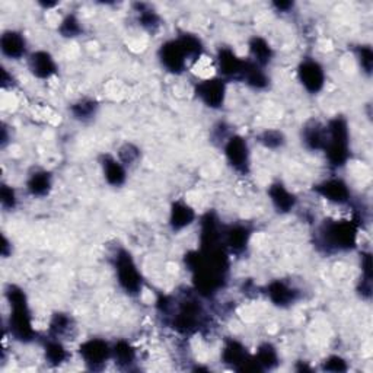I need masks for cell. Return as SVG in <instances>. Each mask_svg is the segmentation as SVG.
<instances>
[{
	"label": "cell",
	"instance_id": "obj_31",
	"mask_svg": "<svg viewBox=\"0 0 373 373\" xmlns=\"http://www.w3.org/2000/svg\"><path fill=\"white\" fill-rule=\"evenodd\" d=\"M179 39V43L186 54V57H189V61H194L197 58L201 57L203 54V43H201V39L194 35V34H182L181 37H178Z\"/></svg>",
	"mask_w": 373,
	"mask_h": 373
},
{
	"label": "cell",
	"instance_id": "obj_32",
	"mask_svg": "<svg viewBox=\"0 0 373 373\" xmlns=\"http://www.w3.org/2000/svg\"><path fill=\"white\" fill-rule=\"evenodd\" d=\"M257 140L263 144L264 148L272 149V151H276V149H280V148L284 146V143H286V136H284L283 132H280V130L268 129V130H264L263 133H260V134L257 136Z\"/></svg>",
	"mask_w": 373,
	"mask_h": 373
},
{
	"label": "cell",
	"instance_id": "obj_9",
	"mask_svg": "<svg viewBox=\"0 0 373 373\" xmlns=\"http://www.w3.org/2000/svg\"><path fill=\"white\" fill-rule=\"evenodd\" d=\"M298 79L309 94H320L325 85V70L314 58H303L298 66Z\"/></svg>",
	"mask_w": 373,
	"mask_h": 373
},
{
	"label": "cell",
	"instance_id": "obj_18",
	"mask_svg": "<svg viewBox=\"0 0 373 373\" xmlns=\"http://www.w3.org/2000/svg\"><path fill=\"white\" fill-rule=\"evenodd\" d=\"M250 236H251V232L248 227L242 225H235V226L232 225L223 229L222 241H223L225 248H227L231 253L241 254L242 251H245L248 242H250Z\"/></svg>",
	"mask_w": 373,
	"mask_h": 373
},
{
	"label": "cell",
	"instance_id": "obj_19",
	"mask_svg": "<svg viewBox=\"0 0 373 373\" xmlns=\"http://www.w3.org/2000/svg\"><path fill=\"white\" fill-rule=\"evenodd\" d=\"M267 193L273 203L276 212L280 215L290 213L296 207V203H298L296 196L293 193H290L282 182L272 184L270 186H268Z\"/></svg>",
	"mask_w": 373,
	"mask_h": 373
},
{
	"label": "cell",
	"instance_id": "obj_2",
	"mask_svg": "<svg viewBox=\"0 0 373 373\" xmlns=\"http://www.w3.org/2000/svg\"><path fill=\"white\" fill-rule=\"evenodd\" d=\"M6 299L11 306L9 331L11 336L20 343H31L35 339V329L32 327L31 310L28 299L23 289L16 284L6 287Z\"/></svg>",
	"mask_w": 373,
	"mask_h": 373
},
{
	"label": "cell",
	"instance_id": "obj_35",
	"mask_svg": "<svg viewBox=\"0 0 373 373\" xmlns=\"http://www.w3.org/2000/svg\"><path fill=\"white\" fill-rule=\"evenodd\" d=\"M0 201H2V207L5 210H13L16 207V193L11 185L2 184V189H0Z\"/></svg>",
	"mask_w": 373,
	"mask_h": 373
},
{
	"label": "cell",
	"instance_id": "obj_39",
	"mask_svg": "<svg viewBox=\"0 0 373 373\" xmlns=\"http://www.w3.org/2000/svg\"><path fill=\"white\" fill-rule=\"evenodd\" d=\"M2 85H4V88H8V87H13L15 85V80H13V77H9V73H8V70L6 69H4V76H2Z\"/></svg>",
	"mask_w": 373,
	"mask_h": 373
},
{
	"label": "cell",
	"instance_id": "obj_13",
	"mask_svg": "<svg viewBox=\"0 0 373 373\" xmlns=\"http://www.w3.org/2000/svg\"><path fill=\"white\" fill-rule=\"evenodd\" d=\"M314 191L327 201L346 204L350 200V189L341 178H328L314 186Z\"/></svg>",
	"mask_w": 373,
	"mask_h": 373
},
{
	"label": "cell",
	"instance_id": "obj_27",
	"mask_svg": "<svg viewBox=\"0 0 373 373\" xmlns=\"http://www.w3.org/2000/svg\"><path fill=\"white\" fill-rule=\"evenodd\" d=\"M113 359L120 367H130L136 362V350L129 341L120 340L113 346Z\"/></svg>",
	"mask_w": 373,
	"mask_h": 373
},
{
	"label": "cell",
	"instance_id": "obj_7",
	"mask_svg": "<svg viewBox=\"0 0 373 373\" xmlns=\"http://www.w3.org/2000/svg\"><path fill=\"white\" fill-rule=\"evenodd\" d=\"M79 355L91 370H99L113 358V347L106 340L89 339L80 344Z\"/></svg>",
	"mask_w": 373,
	"mask_h": 373
},
{
	"label": "cell",
	"instance_id": "obj_12",
	"mask_svg": "<svg viewBox=\"0 0 373 373\" xmlns=\"http://www.w3.org/2000/svg\"><path fill=\"white\" fill-rule=\"evenodd\" d=\"M217 66L222 79H231L241 82L242 73L246 66V60L241 58L232 49L222 47L217 51Z\"/></svg>",
	"mask_w": 373,
	"mask_h": 373
},
{
	"label": "cell",
	"instance_id": "obj_11",
	"mask_svg": "<svg viewBox=\"0 0 373 373\" xmlns=\"http://www.w3.org/2000/svg\"><path fill=\"white\" fill-rule=\"evenodd\" d=\"M196 94L206 107L219 110L226 99V82L222 77H212L201 80L196 87Z\"/></svg>",
	"mask_w": 373,
	"mask_h": 373
},
{
	"label": "cell",
	"instance_id": "obj_20",
	"mask_svg": "<svg viewBox=\"0 0 373 373\" xmlns=\"http://www.w3.org/2000/svg\"><path fill=\"white\" fill-rule=\"evenodd\" d=\"M196 220V212L190 204H186L185 201H175L171 206L170 212V226L174 232H179L185 227H189L193 225Z\"/></svg>",
	"mask_w": 373,
	"mask_h": 373
},
{
	"label": "cell",
	"instance_id": "obj_29",
	"mask_svg": "<svg viewBox=\"0 0 373 373\" xmlns=\"http://www.w3.org/2000/svg\"><path fill=\"white\" fill-rule=\"evenodd\" d=\"M96 111H98V102L89 98L79 99L70 106V113L73 118L82 122L92 120L96 115Z\"/></svg>",
	"mask_w": 373,
	"mask_h": 373
},
{
	"label": "cell",
	"instance_id": "obj_8",
	"mask_svg": "<svg viewBox=\"0 0 373 373\" xmlns=\"http://www.w3.org/2000/svg\"><path fill=\"white\" fill-rule=\"evenodd\" d=\"M225 156L231 167L245 175L250 171V148L244 137L234 134L225 140Z\"/></svg>",
	"mask_w": 373,
	"mask_h": 373
},
{
	"label": "cell",
	"instance_id": "obj_38",
	"mask_svg": "<svg viewBox=\"0 0 373 373\" xmlns=\"http://www.w3.org/2000/svg\"><path fill=\"white\" fill-rule=\"evenodd\" d=\"M4 245H2V255L5 257V258H8L11 254H12V245H11V242H9V239L4 235V242H2Z\"/></svg>",
	"mask_w": 373,
	"mask_h": 373
},
{
	"label": "cell",
	"instance_id": "obj_33",
	"mask_svg": "<svg viewBox=\"0 0 373 373\" xmlns=\"http://www.w3.org/2000/svg\"><path fill=\"white\" fill-rule=\"evenodd\" d=\"M58 32L65 38H75L84 32V28H82L80 20L75 15H68L63 20H61Z\"/></svg>",
	"mask_w": 373,
	"mask_h": 373
},
{
	"label": "cell",
	"instance_id": "obj_6",
	"mask_svg": "<svg viewBox=\"0 0 373 373\" xmlns=\"http://www.w3.org/2000/svg\"><path fill=\"white\" fill-rule=\"evenodd\" d=\"M222 360L239 372H263L254 356L248 353L245 346L236 340H227L222 350Z\"/></svg>",
	"mask_w": 373,
	"mask_h": 373
},
{
	"label": "cell",
	"instance_id": "obj_40",
	"mask_svg": "<svg viewBox=\"0 0 373 373\" xmlns=\"http://www.w3.org/2000/svg\"><path fill=\"white\" fill-rule=\"evenodd\" d=\"M273 5H274V8H276L277 11H280V12H289L290 9L293 8V4H292V2H276V4H273Z\"/></svg>",
	"mask_w": 373,
	"mask_h": 373
},
{
	"label": "cell",
	"instance_id": "obj_28",
	"mask_svg": "<svg viewBox=\"0 0 373 373\" xmlns=\"http://www.w3.org/2000/svg\"><path fill=\"white\" fill-rule=\"evenodd\" d=\"M261 370H272L279 365V353L272 343H264L258 347L254 356Z\"/></svg>",
	"mask_w": 373,
	"mask_h": 373
},
{
	"label": "cell",
	"instance_id": "obj_34",
	"mask_svg": "<svg viewBox=\"0 0 373 373\" xmlns=\"http://www.w3.org/2000/svg\"><path fill=\"white\" fill-rule=\"evenodd\" d=\"M117 155L118 160L124 167H132V165H134L140 159V149L133 143H124L120 146Z\"/></svg>",
	"mask_w": 373,
	"mask_h": 373
},
{
	"label": "cell",
	"instance_id": "obj_22",
	"mask_svg": "<svg viewBox=\"0 0 373 373\" xmlns=\"http://www.w3.org/2000/svg\"><path fill=\"white\" fill-rule=\"evenodd\" d=\"M248 49H250L251 54V61H254L255 65L265 68L267 65L272 63V60L274 57V51L270 46V43L263 37H253L248 43Z\"/></svg>",
	"mask_w": 373,
	"mask_h": 373
},
{
	"label": "cell",
	"instance_id": "obj_1",
	"mask_svg": "<svg viewBox=\"0 0 373 373\" xmlns=\"http://www.w3.org/2000/svg\"><path fill=\"white\" fill-rule=\"evenodd\" d=\"M158 309L162 315L171 317L172 328L181 334H194L203 327L204 310L194 299L174 301L170 296H160Z\"/></svg>",
	"mask_w": 373,
	"mask_h": 373
},
{
	"label": "cell",
	"instance_id": "obj_30",
	"mask_svg": "<svg viewBox=\"0 0 373 373\" xmlns=\"http://www.w3.org/2000/svg\"><path fill=\"white\" fill-rule=\"evenodd\" d=\"M44 355H46V360L53 366H60L61 363H65L69 358L66 347L63 346V343L57 339L49 340V343L46 344Z\"/></svg>",
	"mask_w": 373,
	"mask_h": 373
},
{
	"label": "cell",
	"instance_id": "obj_14",
	"mask_svg": "<svg viewBox=\"0 0 373 373\" xmlns=\"http://www.w3.org/2000/svg\"><path fill=\"white\" fill-rule=\"evenodd\" d=\"M265 293L272 303L279 308L292 306L299 299L298 289L284 280H273L272 283H268Z\"/></svg>",
	"mask_w": 373,
	"mask_h": 373
},
{
	"label": "cell",
	"instance_id": "obj_25",
	"mask_svg": "<svg viewBox=\"0 0 373 373\" xmlns=\"http://www.w3.org/2000/svg\"><path fill=\"white\" fill-rule=\"evenodd\" d=\"M134 8L137 12L139 25L143 30H146L148 32L155 34L160 28V23H162L159 13L151 5H146V4H136Z\"/></svg>",
	"mask_w": 373,
	"mask_h": 373
},
{
	"label": "cell",
	"instance_id": "obj_37",
	"mask_svg": "<svg viewBox=\"0 0 373 373\" xmlns=\"http://www.w3.org/2000/svg\"><path fill=\"white\" fill-rule=\"evenodd\" d=\"M347 369H348V365L341 356H329L328 359L322 362L324 372L340 373V372H347Z\"/></svg>",
	"mask_w": 373,
	"mask_h": 373
},
{
	"label": "cell",
	"instance_id": "obj_4",
	"mask_svg": "<svg viewBox=\"0 0 373 373\" xmlns=\"http://www.w3.org/2000/svg\"><path fill=\"white\" fill-rule=\"evenodd\" d=\"M325 140V156L331 167L341 168L350 158V133L348 124L344 117H336L329 120Z\"/></svg>",
	"mask_w": 373,
	"mask_h": 373
},
{
	"label": "cell",
	"instance_id": "obj_23",
	"mask_svg": "<svg viewBox=\"0 0 373 373\" xmlns=\"http://www.w3.org/2000/svg\"><path fill=\"white\" fill-rule=\"evenodd\" d=\"M53 177L49 171L38 170L27 179V190L32 197H46L51 191Z\"/></svg>",
	"mask_w": 373,
	"mask_h": 373
},
{
	"label": "cell",
	"instance_id": "obj_3",
	"mask_svg": "<svg viewBox=\"0 0 373 373\" xmlns=\"http://www.w3.org/2000/svg\"><path fill=\"white\" fill-rule=\"evenodd\" d=\"M359 225L351 220L327 222L320 229V242L328 253L353 250L358 242Z\"/></svg>",
	"mask_w": 373,
	"mask_h": 373
},
{
	"label": "cell",
	"instance_id": "obj_15",
	"mask_svg": "<svg viewBox=\"0 0 373 373\" xmlns=\"http://www.w3.org/2000/svg\"><path fill=\"white\" fill-rule=\"evenodd\" d=\"M28 68L37 79H50L57 73V63L49 51H34L28 58Z\"/></svg>",
	"mask_w": 373,
	"mask_h": 373
},
{
	"label": "cell",
	"instance_id": "obj_21",
	"mask_svg": "<svg viewBox=\"0 0 373 373\" xmlns=\"http://www.w3.org/2000/svg\"><path fill=\"white\" fill-rule=\"evenodd\" d=\"M102 174L106 181L113 186H121L127 179L126 167L114 156L103 155L101 159Z\"/></svg>",
	"mask_w": 373,
	"mask_h": 373
},
{
	"label": "cell",
	"instance_id": "obj_16",
	"mask_svg": "<svg viewBox=\"0 0 373 373\" xmlns=\"http://www.w3.org/2000/svg\"><path fill=\"white\" fill-rule=\"evenodd\" d=\"M0 50L11 60H20L27 54V39L20 32L8 30L0 37Z\"/></svg>",
	"mask_w": 373,
	"mask_h": 373
},
{
	"label": "cell",
	"instance_id": "obj_5",
	"mask_svg": "<svg viewBox=\"0 0 373 373\" xmlns=\"http://www.w3.org/2000/svg\"><path fill=\"white\" fill-rule=\"evenodd\" d=\"M114 268L120 287L130 296H137L143 289V279L134 263L132 254L127 250H118L114 254Z\"/></svg>",
	"mask_w": 373,
	"mask_h": 373
},
{
	"label": "cell",
	"instance_id": "obj_26",
	"mask_svg": "<svg viewBox=\"0 0 373 373\" xmlns=\"http://www.w3.org/2000/svg\"><path fill=\"white\" fill-rule=\"evenodd\" d=\"M73 328H75V324L70 315L63 314V312H57L53 315L50 321V336L51 339L61 340V339L70 336Z\"/></svg>",
	"mask_w": 373,
	"mask_h": 373
},
{
	"label": "cell",
	"instance_id": "obj_10",
	"mask_svg": "<svg viewBox=\"0 0 373 373\" xmlns=\"http://www.w3.org/2000/svg\"><path fill=\"white\" fill-rule=\"evenodd\" d=\"M158 57L160 65L174 75H181L185 70L186 65L190 63L189 57H186L178 38L163 43L159 49Z\"/></svg>",
	"mask_w": 373,
	"mask_h": 373
},
{
	"label": "cell",
	"instance_id": "obj_36",
	"mask_svg": "<svg viewBox=\"0 0 373 373\" xmlns=\"http://www.w3.org/2000/svg\"><path fill=\"white\" fill-rule=\"evenodd\" d=\"M358 58H359V63L360 68L363 69V72L366 75L372 73V68H373V51L369 46H360L358 49Z\"/></svg>",
	"mask_w": 373,
	"mask_h": 373
},
{
	"label": "cell",
	"instance_id": "obj_24",
	"mask_svg": "<svg viewBox=\"0 0 373 373\" xmlns=\"http://www.w3.org/2000/svg\"><path fill=\"white\" fill-rule=\"evenodd\" d=\"M241 82L253 89H265L268 87V76L264 72V68L255 65L251 60H246V66L242 73Z\"/></svg>",
	"mask_w": 373,
	"mask_h": 373
},
{
	"label": "cell",
	"instance_id": "obj_17",
	"mask_svg": "<svg viewBox=\"0 0 373 373\" xmlns=\"http://www.w3.org/2000/svg\"><path fill=\"white\" fill-rule=\"evenodd\" d=\"M301 139L308 151H324L327 140V129L317 120H309L302 127Z\"/></svg>",
	"mask_w": 373,
	"mask_h": 373
}]
</instances>
